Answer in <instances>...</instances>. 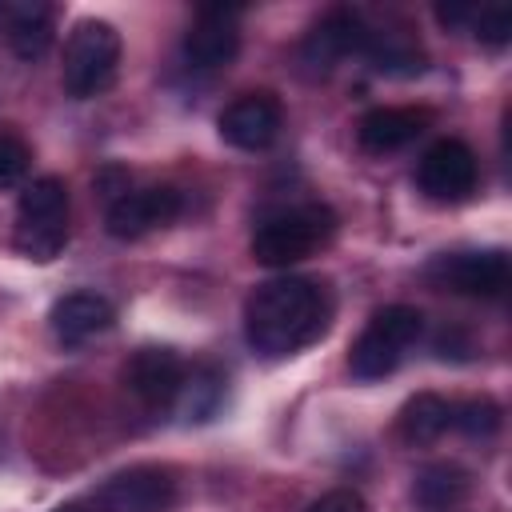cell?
<instances>
[{
  "label": "cell",
  "instance_id": "1",
  "mask_svg": "<svg viewBox=\"0 0 512 512\" xmlns=\"http://www.w3.org/2000/svg\"><path fill=\"white\" fill-rule=\"evenodd\" d=\"M328 300L312 280L284 276L260 284L244 304V336L260 356H288L324 332Z\"/></svg>",
  "mask_w": 512,
  "mask_h": 512
},
{
  "label": "cell",
  "instance_id": "2",
  "mask_svg": "<svg viewBox=\"0 0 512 512\" xmlns=\"http://www.w3.org/2000/svg\"><path fill=\"white\" fill-rule=\"evenodd\" d=\"M16 248L28 260L48 264L68 240V188L56 176H40L20 192L16 204Z\"/></svg>",
  "mask_w": 512,
  "mask_h": 512
},
{
  "label": "cell",
  "instance_id": "3",
  "mask_svg": "<svg viewBox=\"0 0 512 512\" xmlns=\"http://www.w3.org/2000/svg\"><path fill=\"white\" fill-rule=\"evenodd\" d=\"M336 220L324 204H300L288 212H276L268 220L256 224L252 232V256L268 268H288L300 264L304 256H312L328 236H332Z\"/></svg>",
  "mask_w": 512,
  "mask_h": 512
},
{
  "label": "cell",
  "instance_id": "4",
  "mask_svg": "<svg viewBox=\"0 0 512 512\" xmlns=\"http://www.w3.org/2000/svg\"><path fill=\"white\" fill-rule=\"evenodd\" d=\"M116 64H120V32L108 20H80L64 44V68H60L64 92L76 100L104 92L116 76Z\"/></svg>",
  "mask_w": 512,
  "mask_h": 512
},
{
  "label": "cell",
  "instance_id": "5",
  "mask_svg": "<svg viewBox=\"0 0 512 512\" xmlns=\"http://www.w3.org/2000/svg\"><path fill=\"white\" fill-rule=\"evenodd\" d=\"M420 328H424V316L416 308H408V304H392V308L376 312L368 320V328L356 336L352 352H348L352 376L356 380H380V376H388L404 360V352L416 344Z\"/></svg>",
  "mask_w": 512,
  "mask_h": 512
},
{
  "label": "cell",
  "instance_id": "6",
  "mask_svg": "<svg viewBox=\"0 0 512 512\" xmlns=\"http://www.w3.org/2000/svg\"><path fill=\"white\" fill-rule=\"evenodd\" d=\"M508 256L500 248H472V252H444L428 264V280L436 288L460 296H500L508 288Z\"/></svg>",
  "mask_w": 512,
  "mask_h": 512
},
{
  "label": "cell",
  "instance_id": "7",
  "mask_svg": "<svg viewBox=\"0 0 512 512\" xmlns=\"http://www.w3.org/2000/svg\"><path fill=\"white\" fill-rule=\"evenodd\" d=\"M476 180H480V168H476V152L464 144V140H436L420 164H416V184L428 200H440V204H456V200H468L476 192Z\"/></svg>",
  "mask_w": 512,
  "mask_h": 512
},
{
  "label": "cell",
  "instance_id": "8",
  "mask_svg": "<svg viewBox=\"0 0 512 512\" xmlns=\"http://www.w3.org/2000/svg\"><path fill=\"white\" fill-rule=\"evenodd\" d=\"M176 500V480L168 468L136 464L128 472H116L92 492L96 512H168Z\"/></svg>",
  "mask_w": 512,
  "mask_h": 512
},
{
  "label": "cell",
  "instance_id": "9",
  "mask_svg": "<svg viewBox=\"0 0 512 512\" xmlns=\"http://www.w3.org/2000/svg\"><path fill=\"white\" fill-rule=\"evenodd\" d=\"M184 200L176 188L168 184H156V188H136V192H120L108 208V232L116 240H136L144 232H156L164 224H172L180 216Z\"/></svg>",
  "mask_w": 512,
  "mask_h": 512
},
{
  "label": "cell",
  "instance_id": "10",
  "mask_svg": "<svg viewBox=\"0 0 512 512\" xmlns=\"http://www.w3.org/2000/svg\"><path fill=\"white\" fill-rule=\"evenodd\" d=\"M188 368L172 348H140L124 364V388L144 404V408H168L180 396Z\"/></svg>",
  "mask_w": 512,
  "mask_h": 512
},
{
  "label": "cell",
  "instance_id": "11",
  "mask_svg": "<svg viewBox=\"0 0 512 512\" xmlns=\"http://www.w3.org/2000/svg\"><path fill=\"white\" fill-rule=\"evenodd\" d=\"M236 8H200L196 24L184 32V60L188 68L212 72L232 64L240 52V28H236Z\"/></svg>",
  "mask_w": 512,
  "mask_h": 512
},
{
  "label": "cell",
  "instance_id": "12",
  "mask_svg": "<svg viewBox=\"0 0 512 512\" xmlns=\"http://www.w3.org/2000/svg\"><path fill=\"white\" fill-rule=\"evenodd\" d=\"M364 36H368V24L360 20V12L336 8V12H328V16L308 32V40L300 44V60H304L312 72H332L344 56H360Z\"/></svg>",
  "mask_w": 512,
  "mask_h": 512
},
{
  "label": "cell",
  "instance_id": "13",
  "mask_svg": "<svg viewBox=\"0 0 512 512\" xmlns=\"http://www.w3.org/2000/svg\"><path fill=\"white\" fill-rule=\"evenodd\" d=\"M280 124H284V112L268 92H248L220 112V136L244 152L268 148L280 136Z\"/></svg>",
  "mask_w": 512,
  "mask_h": 512
},
{
  "label": "cell",
  "instance_id": "14",
  "mask_svg": "<svg viewBox=\"0 0 512 512\" xmlns=\"http://www.w3.org/2000/svg\"><path fill=\"white\" fill-rule=\"evenodd\" d=\"M0 36L20 60H40L52 44V8L40 0H4Z\"/></svg>",
  "mask_w": 512,
  "mask_h": 512
},
{
  "label": "cell",
  "instance_id": "15",
  "mask_svg": "<svg viewBox=\"0 0 512 512\" xmlns=\"http://www.w3.org/2000/svg\"><path fill=\"white\" fill-rule=\"evenodd\" d=\"M432 124L428 108H372L360 124H356V140L364 152H396L408 148L416 136H424V128Z\"/></svg>",
  "mask_w": 512,
  "mask_h": 512
},
{
  "label": "cell",
  "instance_id": "16",
  "mask_svg": "<svg viewBox=\"0 0 512 512\" xmlns=\"http://www.w3.org/2000/svg\"><path fill=\"white\" fill-rule=\"evenodd\" d=\"M112 304L100 296V292H68L52 304L48 312V324L56 332L60 344H84L88 336L112 328Z\"/></svg>",
  "mask_w": 512,
  "mask_h": 512
},
{
  "label": "cell",
  "instance_id": "17",
  "mask_svg": "<svg viewBox=\"0 0 512 512\" xmlns=\"http://www.w3.org/2000/svg\"><path fill=\"white\" fill-rule=\"evenodd\" d=\"M360 56H364L376 72H384V76H420V72H424V52H420V44H416L412 36H404V32L368 28Z\"/></svg>",
  "mask_w": 512,
  "mask_h": 512
},
{
  "label": "cell",
  "instance_id": "18",
  "mask_svg": "<svg viewBox=\"0 0 512 512\" xmlns=\"http://www.w3.org/2000/svg\"><path fill=\"white\" fill-rule=\"evenodd\" d=\"M452 424V404L440 400L436 392H416L404 408H400V436L404 444H432L448 432Z\"/></svg>",
  "mask_w": 512,
  "mask_h": 512
},
{
  "label": "cell",
  "instance_id": "19",
  "mask_svg": "<svg viewBox=\"0 0 512 512\" xmlns=\"http://www.w3.org/2000/svg\"><path fill=\"white\" fill-rule=\"evenodd\" d=\"M464 492H468V480H464V472L452 468V464H432V468H424L420 480H416V500H420V508H428V512H448Z\"/></svg>",
  "mask_w": 512,
  "mask_h": 512
},
{
  "label": "cell",
  "instance_id": "20",
  "mask_svg": "<svg viewBox=\"0 0 512 512\" xmlns=\"http://www.w3.org/2000/svg\"><path fill=\"white\" fill-rule=\"evenodd\" d=\"M176 400H180L184 420H208L220 408V400H224V376L212 372V368H200V372L184 376Z\"/></svg>",
  "mask_w": 512,
  "mask_h": 512
},
{
  "label": "cell",
  "instance_id": "21",
  "mask_svg": "<svg viewBox=\"0 0 512 512\" xmlns=\"http://www.w3.org/2000/svg\"><path fill=\"white\" fill-rule=\"evenodd\" d=\"M452 424L464 432V436H492L496 428H500V408L488 400V396H480V400H468V404H460V408H452Z\"/></svg>",
  "mask_w": 512,
  "mask_h": 512
},
{
  "label": "cell",
  "instance_id": "22",
  "mask_svg": "<svg viewBox=\"0 0 512 512\" xmlns=\"http://www.w3.org/2000/svg\"><path fill=\"white\" fill-rule=\"evenodd\" d=\"M468 28L476 32V40L500 48V44L512 40V12H508L504 4H484V8H476V16H472Z\"/></svg>",
  "mask_w": 512,
  "mask_h": 512
},
{
  "label": "cell",
  "instance_id": "23",
  "mask_svg": "<svg viewBox=\"0 0 512 512\" xmlns=\"http://www.w3.org/2000/svg\"><path fill=\"white\" fill-rule=\"evenodd\" d=\"M28 164H32V152L20 136L12 132H0V188H12L28 176Z\"/></svg>",
  "mask_w": 512,
  "mask_h": 512
},
{
  "label": "cell",
  "instance_id": "24",
  "mask_svg": "<svg viewBox=\"0 0 512 512\" xmlns=\"http://www.w3.org/2000/svg\"><path fill=\"white\" fill-rule=\"evenodd\" d=\"M308 512H368L364 496L352 492V488H336V492H324Z\"/></svg>",
  "mask_w": 512,
  "mask_h": 512
},
{
  "label": "cell",
  "instance_id": "25",
  "mask_svg": "<svg viewBox=\"0 0 512 512\" xmlns=\"http://www.w3.org/2000/svg\"><path fill=\"white\" fill-rule=\"evenodd\" d=\"M60 512H64V508H60Z\"/></svg>",
  "mask_w": 512,
  "mask_h": 512
}]
</instances>
